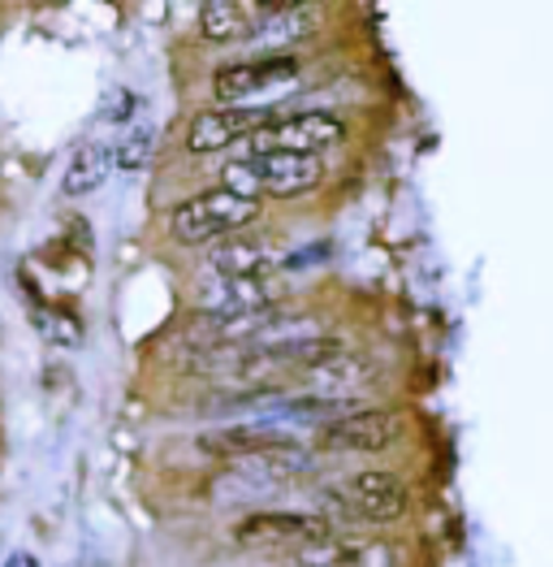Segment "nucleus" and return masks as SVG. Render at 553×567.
<instances>
[{"mask_svg":"<svg viewBox=\"0 0 553 567\" xmlns=\"http://www.w3.org/2000/svg\"><path fill=\"white\" fill-rule=\"evenodd\" d=\"M324 178L321 156L303 152H269V156H242L221 169V187L242 199H294L307 195Z\"/></svg>","mask_w":553,"mask_h":567,"instance_id":"nucleus-1","label":"nucleus"},{"mask_svg":"<svg viewBox=\"0 0 553 567\" xmlns=\"http://www.w3.org/2000/svg\"><path fill=\"white\" fill-rule=\"evenodd\" d=\"M260 217V204L255 199H242L233 190L217 187V190H204L195 199H186L182 208L174 213V238L195 247V243H208V238H221L233 235L242 226H251Z\"/></svg>","mask_w":553,"mask_h":567,"instance_id":"nucleus-2","label":"nucleus"},{"mask_svg":"<svg viewBox=\"0 0 553 567\" xmlns=\"http://www.w3.org/2000/svg\"><path fill=\"white\" fill-rule=\"evenodd\" d=\"M324 507L337 512L342 520L394 524L407 516V485L394 473H359L342 489L324 494Z\"/></svg>","mask_w":553,"mask_h":567,"instance_id":"nucleus-3","label":"nucleus"},{"mask_svg":"<svg viewBox=\"0 0 553 567\" xmlns=\"http://www.w3.org/2000/svg\"><path fill=\"white\" fill-rule=\"evenodd\" d=\"M303 65L294 56H260V61H242V65H226L212 79L217 100H226V109H255L269 95L290 92L299 83Z\"/></svg>","mask_w":553,"mask_h":567,"instance_id":"nucleus-4","label":"nucleus"},{"mask_svg":"<svg viewBox=\"0 0 553 567\" xmlns=\"http://www.w3.org/2000/svg\"><path fill=\"white\" fill-rule=\"evenodd\" d=\"M307 464L312 460H307L303 446H269V451H255V455H238V460H230V468L217 476V498H230V489H238L242 498L269 494L276 485L307 473Z\"/></svg>","mask_w":553,"mask_h":567,"instance_id":"nucleus-5","label":"nucleus"},{"mask_svg":"<svg viewBox=\"0 0 553 567\" xmlns=\"http://www.w3.org/2000/svg\"><path fill=\"white\" fill-rule=\"evenodd\" d=\"M328 537V524L324 516H299V512H260V516H247V520L233 528V542L238 546H251V550H307Z\"/></svg>","mask_w":553,"mask_h":567,"instance_id":"nucleus-6","label":"nucleus"},{"mask_svg":"<svg viewBox=\"0 0 553 567\" xmlns=\"http://www.w3.org/2000/svg\"><path fill=\"white\" fill-rule=\"evenodd\" d=\"M346 126L328 113H299V117H281L269 131H260L255 140H247V156H269V152H303V156H321L324 147L342 143Z\"/></svg>","mask_w":553,"mask_h":567,"instance_id":"nucleus-7","label":"nucleus"},{"mask_svg":"<svg viewBox=\"0 0 553 567\" xmlns=\"http://www.w3.org/2000/svg\"><path fill=\"white\" fill-rule=\"evenodd\" d=\"M398 416L389 408H355L346 416H337L333 425L316 429V446L321 451H364V455H376V451H389L398 442Z\"/></svg>","mask_w":553,"mask_h":567,"instance_id":"nucleus-8","label":"nucleus"},{"mask_svg":"<svg viewBox=\"0 0 553 567\" xmlns=\"http://www.w3.org/2000/svg\"><path fill=\"white\" fill-rule=\"evenodd\" d=\"M273 122H281L273 109H208L190 122L186 147L190 152H221V147H233L238 140H255Z\"/></svg>","mask_w":553,"mask_h":567,"instance_id":"nucleus-9","label":"nucleus"},{"mask_svg":"<svg viewBox=\"0 0 553 567\" xmlns=\"http://www.w3.org/2000/svg\"><path fill=\"white\" fill-rule=\"evenodd\" d=\"M303 381H307V390H312L316 399L355 403L364 390H372V385H376V364L342 347V351H337V355H328L324 364L307 369V373H303Z\"/></svg>","mask_w":553,"mask_h":567,"instance_id":"nucleus-10","label":"nucleus"},{"mask_svg":"<svg viewBox=\"0 0 553 567\" xmlns=\"http://www.w3.org/2000/svg\"><path fill=\"white\" fill-rule=\"evenodd\" d=\"M273 4H255V0H212L199 9V31L212 44H233V40H251L264 31Z\"/></svg>","mask_w":553,"mask_h":567,"instance_id":"nucleus-11","label":"nucleus"},{"mask_svg":"<svg viewBox=\"0 0 553 567\" xmlns=\"http://www.w3.org/2000/svg\"><path fill=\"white\" fill-rule=\"evenodd\" d=\"M273 308V286L269 278H217L212 290H204V317H242V312H260Z\"/></svg>","mask_w":553,"mask_h":567,"instance_id":"nucleus-12","label":"nucleus"},{"mask_svg":"<svg viewBox=\"0 0 553 567\" xmlns=\"http://www.w3.org/2000/svg\"><path fill=\"white\" fill-rule=\"evenodd\" d=\"M208 260H212V274H217V278H226V282H233V278H269V274H273V265H276V256L269 251V247L247 243V238L221 243Z\"/></svg>","mask_w":553,"mask_h":567,"instance_id":"nucleus-13","label":"nucleus"},{"mask_svg":"<svg viewBox=\"0 0 553 567\" xmlns=\"http://www.w3.org/2000/svg\"><path fill=\"white\" fill-rule=\"evenodd\" d=\"M113 165H117V152H113V147H104V143H87V147H79V152H74V161H70V169H65L61 190H65V195H92L95 187H104V178L113 174Z\"/></svg>","mask_w":553,"mask_h":567,"instance_id":"nucleus-14","label":"nucleus"},{"mask_svg":"<svg viewBox=\"0 0 553 567\" xmlns=\"http://www.w3.org/2000/svg\"><path fill=\"white\" fill-rule=\"evenodd\" d=\"M312 22H316V13L303 9V4H273V13H269V22H264L260 35H269L273 44L303 40V35H312Z\"/></svg>","mask_w":553,"mask_h":567,"instance_id":"nucleus-15","label":"nucleus"},{"mask_svg":"<svg viewBox=\"0 0 553 567\" xmlns=\"http://www.w3.org/2000/svg\"><path fill=\"white\" fill-rule=\"evenodd\" d=\"M31 321H35V330L44 333L48 342H61V347H74L83 338V326L74 317H61V312H48V308L31 312Z\"/></svg>","mask_w":553,"mask_h":567,"instance_id":"nucleus-16","label":"nucleus"},{"mask_svg":"<svg viewBox=\"0 0 553 567\" xmlns=\"http://www.w3.org/2000/svg\"><path fill=\"white\" fill-rule=\"evenodd\" d=\"M152 143H156V131H152V126L131 131V140L117 147V169H143L147 156H152Z\"/></svg>","mask_w":553,"mask_h":567,"instance_id":"nucleus-17","label":"nucleus"},{"mask_svg":"<svg viewBox=\"0 0 553 567\" xmlns=\"http://www.w3.org/2000/svg\"><path fill=\"white\" fill-rule=\"evenodd\" d=\"M351 567H398V555H394V546H385V542L351 546Z\"/></svg>","mask_w":553,"mask_h":567,"instance_id":"nucleus-18","label":"nucleus"},{"mask_svg":"<svg viewBox=\"0 0 553 567\" xmlns=\"http://www.w3.org/2000/svg\"><path fill=\"white\" fill-rule=\"evenodd\" d=\"M135 109V95L131 92H113V104H108V113L104 117H126Z\"/></svg>","mask_w":553,"mask_h":567,"instance_id":"nucleus-19","label":"nucleus"},{"mask_svg":"<svg viewBox=\"0 0 553 567\" xmlns=\"http://www.w3.org/2000/svg\"><path fill=\"white\" fill-rule=\"evenodd\" d=\"M4 567H40V564H35L31 555H9V564H4Z\"/></svg>","mask_w":553,"mask_h":567,"instance_id":"nucleus-20","label":"nucleus"}]
</instances>
